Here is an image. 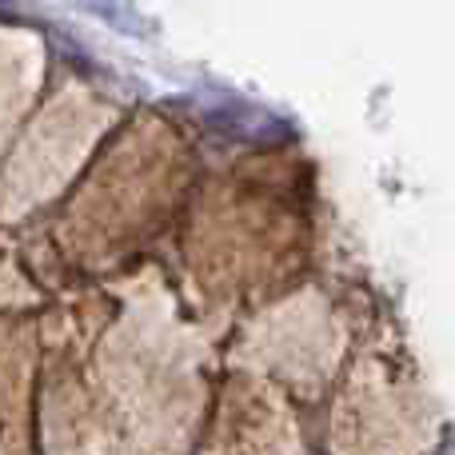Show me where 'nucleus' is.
Masks as SVG:
<instances>
[]
</instances>
